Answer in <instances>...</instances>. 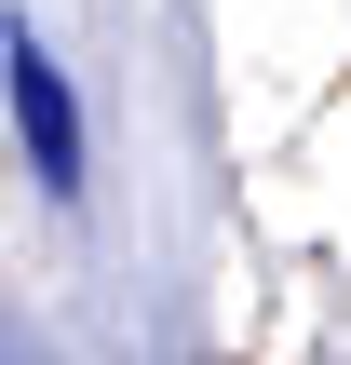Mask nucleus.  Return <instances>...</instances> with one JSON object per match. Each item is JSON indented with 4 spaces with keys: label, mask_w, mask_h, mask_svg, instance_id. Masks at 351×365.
I'll use <instances>...</instances> for the list:
<instances>
[{
    "label": "nucleus",
    "mask_w": 351,
    "mask_h": 365,
    "mask_svg": "<svg viewBox=\"0 0 351 365\" xmlns=\"http://www.w3.org/2000/svg\"><path fill=\"white\" fill-rule=\"evenodd\" d=\"M0 68H14V135H27V176H41L54 203H81V95H68V68H54V41H41L27 14H14Z\"/></svg>",
    "instance_id": "f257e3e1"
}]
</instances>
